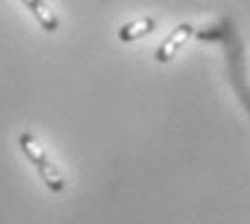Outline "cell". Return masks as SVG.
<instances>
[{"label":"cell","mask_w":250,"mask_h":224,"mask_svg":"<svg viewBox=\"0 0 250 224\" xmlns=\"http://www.w3.org/2000/svg\"><path fill=\"white\" fill-rule=\"evenodd\" d=\"M155 30V20L153 18H138V20H132V22L123 24L119 28L117 37L121 43H134L138 39H145L147 35H151Z\"/></svg>","instance_id":"3"},{"label":"cell","mask_w":250,"mask_h":224,"mask_svg":"<svg viewBox=\"0 0 250 224\" xmlns=\"http://www.w3.org/2000/svg\"><path fill=\"white\" fill-rule=\"evenodd\" d=\"M192 35H194V26H192L190 22L177 24L175 30H170L168 37H166L162 43L158 45V50H155V61H158L160 65L170 62L181 52V48H184L188 41L192 39Z\"/></svg>","instance_id":"2"},{"label":"cell","mask_w":250,"mask_h":224,"mask_svg":"<svg viewBox=\"0 0 250 224\" xmlns=\"http://www.w3.org/2000/svg\"><path fill=\"white\" fill-rule=\"evenodd\" d=\"M18 144H20V149H22V153L28 158V162L37 168L41 181L48 185V190H52L54 194L65 192V187H67L65 175H62L59 166L48 158V153H45L43 147L39 144V140L35 138L30 132H22L20 138H18Z\"/></svg>","instance_id":"1"},{"label":"cell","mask_w":250,"mask_h":224,"mask_svg":"<svg viewBox=\"0 0 250 224\" xmlns=\"http://www.w3.org/2000/svg\"><path fill=\"white\" fill-rule=\"evenodd\" d=\"M30 13L35 15V20L39 22V26L45 33H56L61 28V22L56 18V13L45 4V0H20Z\"/></svg>","instance_id":"4"}]
</instances>
